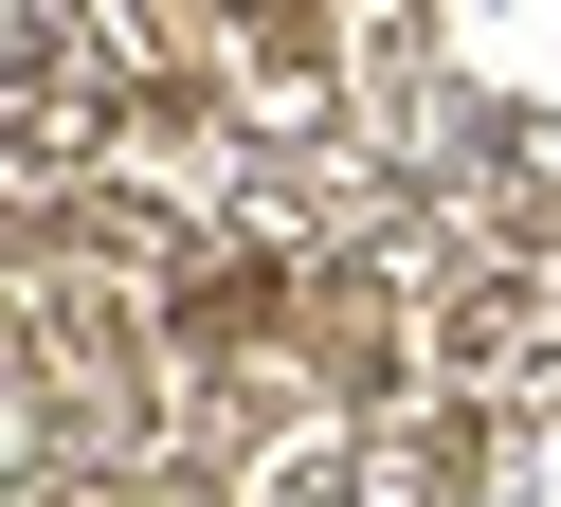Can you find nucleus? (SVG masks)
<instances>
[{
  "mask_svg": "<svg viewBox=\"0 0 561 507\" xmlns=\"http://www.w3.org/2000/svg\"><path fill=\"white\" fill-rule=\"evenodd\" d=\"M19 507H73V489H55V471H19Z\"/></svg>",
  "mask_w": 561,
  "mask_h": 507,
  "instance_id": "f257e3e1",
  "label": "nucleus"
}]
</instances>
